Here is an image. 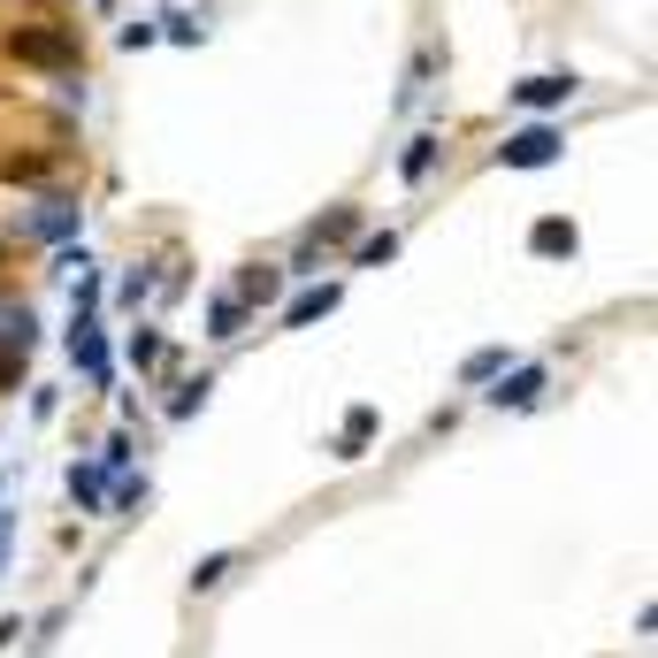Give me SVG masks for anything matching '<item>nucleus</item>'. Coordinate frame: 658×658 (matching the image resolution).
Masks as SVG:
<instances>
[{"instance_id": "obj_1", "label": "nucleus", "mask_w": 658, "mask_h": 658, "mask_svg": "<svg viewBox=\"0 0 658 658\" xmlns=\"http://www.w3.org/2000/svg\"><path fill=\"white\" fill-rule=\"evenodd\" d=\"M8 54L15 62H39V69H62V62H77V39L69 31H15Z\"/></svg>"}, {"instance_id": "obj_2", "label": "nucleus", "mask_w": 658, "mask_h": 658, "mask_svg": "<svg viewBox=\"0 0 658 658\" xmlns=\"http://www.w3.org/2000/svg\"><path fill=\"white\" fill-rule=\"evenodd\" d=\"M551 154H559V131H551V123H528V131H513V139H505V154H497V162H505V168H544Z\"/></svg>"}, {"instance_id": "obj_3", "label": "nucleus", "mask_w": 658, "mask_h": 658, "mask_svg": "<svg viewBox=\"0 0 658 658\" xmlns=\"http://www.w3.org/2000/svg\"><path fill=\"white\" fill-rule=\"evenodd\" d=\"M69 352H77V368H85L92 383H108V337H100V322H92V315H77V337H69Z\"/></svg>"}, {"instance_id": "obj_4", "label": "nucleus", "mask_w": 658, "mask_h": 658, "mask_svg": "<svg viewBox=\"0 0 658 658\" xmlns=\"http://www.w3.org/2000/svg\"><path fill=\"white\" fill-rule=\"evenodd\" d=\"M31 230H39V238H69V230H77V207H69V199H39Z\"/></svg>"}, {"instance_id": "obj_5", "label": "nucleus", "mask_w": 658, "mask_h": 658, "mask_svg": "<svg viewBox=\"0 0 658 658\" xmlns=\"http://www.w3.org/2000/svg\"><path fill=\"white\" fill-rule=\"evenodd\" d=\"M31 315H23V307H15V315H0V360H23V352H31Z\"/></svg>"}, {"instance_id": "obj_6", "label": "nucleus", "mask_w": 658, "mask_h": 658, "mask_svg": "<svg viewBox=\"0 0 658 658\" xmlns=\"http://www.w3.org/2000/svg\"><path fill=\"white\" fill-rule=\"evenodd\" d=\"M567 92H574L567 77H528V85H520V108H559Z\"/></svg>"}, {"instance_id": "obj_7", "label": "nucleus", "mask_w": 658, "mask_h": 658, "mask_svg": "<svg viewBox=\"0 0 658 658\" xmlns=\"http://www.w3.org/2000/svg\"><path fill=\"white\" fill-rule=\"evenodd\" d=\"M329 307H337V292H329V284H322V292H299L284 322H292V329H307V322H315V315H329Z\"/></svg>"}, {"instance_id": "obj_8", "label": "nucleus", "mask_w": 658, "mask_h": 658, "mask_svg": "<svg viewBox=\"0 0 658 658\" xmlns=\"http://www.w3.org/2000/svg\"><path fill=\"white\" fill-rule=\"evenodd\" d=\"M368 429H375V414H368V406H352V421H344V437H337V460H360Z\"/></svg>"}, {"instance_id": "obj_9", "label": "nucleus", "mask_w": 658, "mask_h": 658, "mask_svg": "<svg viewBox=\"0 0 658 658\" xmlns=\"http://www.w3.org/2000/svg\"><path fill=\"white\" fill-rule=\"evenodd\" d=\"M536 391H544V368H520V375H513L505 391H491V398H497V406H528Z\"/></svg>"}, {"instance_id": "obj_10", "label": "nucleus", "mask_w": 658, "mask_h": 658, "mask_svg": "<svg viewBox=\"0 0 658 658\" xmlns=\"http://www.w3.org/2000/svg\"><path fill=\"white\" fill-rule=\"evenodd\" d=\"M69 491H77V505H100V497H108V468H77Z\"/></svg>"}, {"instance_id": "obj_11", "label": "nucleus", "mask_w": 658, "mask_h": 658, "mask_svg": "<svg viewBox=\"0 0 658 658\" xmlns=\"http://www.w3.org/2000/svg\"><path fill=\"white\" fill-rule=\"evenodd\" d=\"M429 168H437V139H414V146H406V184H421Z\"/></svg>"}, {"instance_id": "obj_12", "label": "nucleus", "mask_w": 658, "mask_h": 658, "mask_svg": "<svg viewBox=\"0 0 658 658\" xmlns=\"http://www.w3.org/2000/svg\"><path fill=\"white\" fill-rule=\"evenodd\" d=\"M536 253H574V230L567 222H536Z\"/></svg>"}, {"instance_id": "obj_13", "label": "nucleus", "mask_w": 658, "mask_h": 658, "mask_svg": "<svg viewBox=\"0 0 658 658\" xmlns=\"http://www.w3.org/2000/svg\"><path fill=\"white\" fill-rule=\"evenodd\" d=\"M245 322V299H215V337H238Z\"/></svg>"}, {"instance_id": "obj_14", "label": "nucleus", "mask_w": 658, "mask_h": 658, "mask_svg": "<svg viewBox=\"0 0 658 658\" xmlns=\"http://www.w3.org/2000/svg\"><path fill=\"white\" fill-rule=\"evenodd\" d=\"M391 253H398V238L383 230V238H368V245H360V268H375V261H391Z\"/></svg>"}, {"instance_id": "obj_15", "label": "nucleus", "mask_w": 658, "mask_h": 658, "mask_svg": "<svg viewBox=\"0 0 658 658\" xmlns=\"http://www.w3.org/2000/svg\"><path fill=\"white\" fill-rule=\"evenodd\" d=\"M131 360H139V368H154V360H162V337H154V329H139V337H131Z\"/></svg>"}, {"instance_id": "obj_16", "label": "nucleus", "mask_w": 658, "mask_h": 658, "mask_svg": "<svg viewBox=\"0 0 658 658\" xmlns=\"http://www.w3.org/2000/svg\"><path fill=\"white\" fill-rule=\"evenodd\" d=\"M497 368H505V352H475V360H468V383H491Z\"/></svg>"}, {"instance_id": "obj_17", "label": "nucleus", "mask_w": 658, "mask_h": 658, "mask_svg": "<svg viewBox=\"0 0 658 658\" xmlns=\"http://www.w3.org/2000/svg\"><path fill=\"white\" fill-rule=\"evenodd\" d=\"M222 574H230V551H215V559H207V567H199V574H191V582H199V590H215V582H222Z\"/></svg>"}, {"instance_id": "obj_18", "label": "nucleus", "mask_w": 658, "mask_h": 658, "mask_svg": "<svg viewBox=\"0 0 658 658\" xmlns=\"http://www.w3.org/2000/svg\"><path fill=\"white\" fill-rule=\"evenodd\" d=\"M0 176H23V184H31V176H46V162H39V154H23V162H0Z\"/></svg>"}]
</instances>
